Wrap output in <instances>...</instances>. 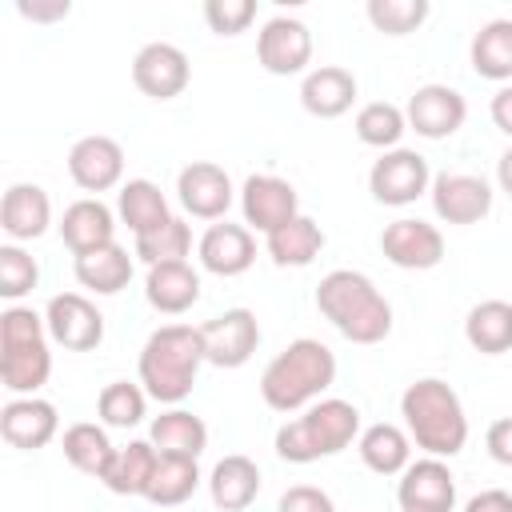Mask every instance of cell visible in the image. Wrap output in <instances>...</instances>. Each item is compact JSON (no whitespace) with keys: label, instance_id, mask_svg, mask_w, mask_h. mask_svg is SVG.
I'll return each mask as SVG.
<instances>
[{"label":"cell","instance_id":"obj_1","mask_svg":"<svg viewBox=\"0 0 512 512\" xmlns=\"http://www.w3.org/2000/svg\"><path fill=\"white\" fill-rule=\"evenodd\" d=\"M316 308L352 344H380L392 332V304L364 272L352 268H332L316 284Z\"/></svg>","mask_w":512,"mask_h":512},{"label":"cell","instance_id":"obj_2","mask_svg":"<svg viewBox=\"0 0 512 512\" xmlns=\"http://www.w3.org/2000/svg\"><path fill=\"white\" fill-rule=\"evenodd\" d=\"M400 416H404L408 440H416V448H424L436 460L456 456L468 444V416L448 380L424 376L408 384L400 396Z\"/></svg>","mask_w":512,"mask_h":512},{"label":"cell","instance_id":"obj_3","mask_svg":"<svg viewBox=\"0 0 512 512\" xmlns=\"http://www.w3.org/2000/svg\"><path fill=\"white\" fill-rule=\"evenodd\" d=\"M336 380V356L328 344L300 336L284 352L272 356V364L260 376V396L276 412H296L312 404L320 392H328Z\"/></svg>","mask_w":512,"mask_h":512},{"label":"cell","instance_id":"obj_4","mask_svg":"<svg viewBox=\"0 0 512 512\" xmlns=\"http://www.w3.org/2000/svg\"><path fill=\"white\" fill-rule=\"evenodd\" d=\"M204 364V340L192 324H164L140 348V384L160 404H180Z\"/></svg>","mask_w":512,"mask_h":512},{"label":"cell","instance_id":"obj_5","mask_svg":"<svg viewBox=\"0 0 512 512\" xmlns=\"http://www.w3.org/2000/svg\"><path fill=\"white\" fill-rule=\"evenodd\" d=\"M360 436V408L348 400H316L304 416L280 424L276 432V456L288 464H312L320 456L344 452Z\"/></svg>","mask_w":512,"mask_h":512},{"label":"cell","instance_id":"obj_6","mask_svg":"<svg viewBox=\"0 0 512 512\" xmlns=\"http://www.w3.org/2000/svg\"><path fill=\"white\" fill-rule=\"evenodd\" d=\"M52 376L48 324L32 308H4L0 316V380L16 396H36Z\"/></svg>","mask_w":512,"mask_h":512},{"label":"cell","instance_id":"obj_7","mask_svg":"<svg viewBox=\"0 0 512 512\" xmlns=\"http://www.w3.org/2000/svg\"><path fill=\"white\" fill-rule=\"evenodd\" d=\"M368 188L380 204H392V208H404L412 204L416 196H424L432 188V172H428V160L412 148H392L384 152L372 172H368Z\"/></svg>","mask_w":512,"mask_h":512},{"label":"cell","instance_id":"obj_8","mask_svg":"<svg viewBox=\"0 0 512 512\" xmlns=\"http://www.w3.org/2000/svg\"><path fill=\"white\" fill-rule=\"evenodd\" d=\"M200 340H204V360L216 368H240L252 360L256 344H260V324L256 312L248 308H228L220 316H212L208 324H200Z\"/></svg>","mask_w":512,"mask_h":512},{"label":"cell","instance_id":"obj_9","mask_svg":"<svg viewBox=\"0 0 512 512\" xmlns=\"http://www.w3.org/2000/svg\"><path fill=\"white\" fill-rule=\"evenodd\" d=\"M44 324H48V336L56 344H64L68 352H92L104 340V316L80 292L52 296L48 308H44Z\"/></svg>","mask_w":512,"mask_h":512},{"label":"cell","instance_id":"obj_10","mask_svg":"<svg viewBox=\"0 0 512 512\" xmlns=\"http://www.w3.org/2000/svg\"><path fill=\"white\" fill-rule=\"evenodd\" d=\"M396 504L404 512H452L456 508V476L444 460L424 456L400 472Z\"/></svg>","mask_w":512,"mask_h":512},{"label":"cell","instance_id":"obj_11","mask_svg":"<svg viewBox=\"0 0 512 512\" xmlns=\"http://www.w3.org/2000/svg\"><path fill=\"white\" fill-rule=\"evenodd\" d=\"M256 56L272 76H296L312 60V32L296 16H272L256 36Z\"/></svg>","mask_w":512,"mask_h":512},{"label":"cell","instance_id":"obj_12","mask_svg":"<svg viewBox=\"0 0 512 512\" xmlns=\"http://www.w3.org/2000/svg\"><path fill=\"white\" fill-rule=\"evenodd\" d=\"M240 208H244V224H252L256 232L272 236L276 228H284L288 220L300 216V196L288 180L280 176H248L244 188H240Z\"/></svg>","mask_w":512,"mask_h":512},{"label":"cell","instance_id":"obj_13","mask_svg":"<svg viewBox=\"0 0 512 512\" xmlns=\"http://www.w3.org/2000/svg\"><path fill=\"white\" fill-rule=\"evenodd\" d=\"M188 80H192L188 56H184L176 44H168V40L144 44V48L136 52V60H132V84H136L144 96H152V100H172V96H180V92L188 88Z\"/></svg>","mask_w":512,"mask_h":512},{"label":"cell","instance_id":"obj_14","mask_svg":"<svg viewBox=\"0 0 512 512\" xmlns=\"http://www.w3.org/2000/svg\"><path fill=\"white\" fill-rule=\"evenodd\" d=\"M464 116H468V104L456 88L448 84H424L408 96V108H404V120L416 136L424 140H444L452 132L464 128Z\"/></svg>","mask_w":512,"mask_h":512},{"label":"cell","instance_id":"obj_15","mask_svg":"<svg viewBox=\"0 0 512 512\" xmlns=\"http://www.w3.org/2000/svg\"><path fill=\"white\" fill-rule=\"evenodd\" d=\"M380 252H384L396 268L424 272V268H436V264L444 260V236H440V228L428 224V220L400 216V220H392V224L380 232Z\"/></svg>","mask_w":512,"mask_h":512},{"label":"cell","instance_id":"obj_16","mask_svg":"<svg viewBox=\"0 0 512 512\" xmlns=\"http://www.w3.org/2000/svg\"><path fill=\"white\" fill-rule=\"evenodd\" d=\"M432 208L444 224H476L492 212V188L472 172H440L432 180Z\"/></svg>","mask_w":512,"mask_h":512},{"label":"cell","instance_id":"obj_17","mask_svg":"<svg viewBox=\"0 0 512 512\" xmlns=\"http://www.w3.org/2000/svg\"><path fill=\"white\" fill-rule=\"evenodd\" d=\"M176 192L180 204L200 220H224V212L232 208V180L212 160H192L188 168H180Z\"/></svg>","mask_w":512,"mask_h":512},{"label":"cell","instance_id":"obj_18","mask_svg":"<svg viewBox=\"0 0 512 512\" xmlns=\"http://www.w3.org/2000/svg\"><path fill=\"white\" fill-rule=\"evenodd\" d=\"M68 176L84 192H108L124 176V148L112 136H84L68 152Z\"/></svg>","mask_w":512,"mask_h":512},{"label":"cell","instance_id":"obj_19","mask_svg":"<svg viewBox=\"0 0 512 512\" xmlns=\"http://www.w3.org/2000/svg\"><path fill=\"white\" fill-rule=\"evenodd\" d=\"M60 428V416L48 400L40 396H16L0 408V436L12 444V448H44Z\"/></svg>","mask_w":512,"mask_h":512},{"label":"cell","instance_id":"obj_20","mask_svg":"<svg viewBox=\"0 0 512 512\" xmlns=\"http://www.w3.org/2000/svg\"><path fill=\"white\" fill-rule=\"evenodd\" d=\"M200 264L212 272V276H240V272H248L252 268V260H256V240H252V232L244 228V224H228V220H220V224H212L204 236H200Z\"/></svg>","mask_w":512,"mask_h":512},{"label":"cell","instance_id":"obj_21","mask_svg":"<svg viewBox=\"0 0 512 512\" xmlns=\"http://www.w3.org/2000/svg\"><path fill=\"white\" fill-rule=\"evenodd\" d=\"M60 236H64V244L72 248V256H88V252H96V248L116 244L112 208L100 204V200H92V196L68 204L64 216H60Z\"/></svg>","mask_w":512,"mask_h":512},{"label":"cell","instance_id":"obj_22","mask_svg":"<svg viewBox=\"0 0 512 512\" xmlns=\"http://www.w3.org/2000/svg\"><path fill=\"white\" fill-rule=\"evenodd\" d=\"M144 296L156 312L164 316H180L200 300V272L188 260H168V264H152L148 280H144Z\"/></svg>","mask_w":512,"mask_h":512},{"label":"cell","instance_id":"obj_23","mask_svg":"<svg viewBox=\"0 0 512 512\" xmlns=\"http://www.w3.org/2000/svg\"><path fill=\"white\" fill-rule=\"evenodd\" d=\"M356 100V76L340 64H320L304 76L300 84V104L304 112L320 116V120H332V116H344Z\"/></svg>","mask_w":512,"mask_h":512},{"label":"cell","instance_id":"obj_24","mask_svg":"<svg viewBox=\"0 0 512 512\" xmlns=\"http://www.w3.org/2000/svg\"><path fill=\"white\" fill-rule=\"evenodd\" d=\"M52 224V200L40 184H12L0 204V228L12 240H36Z\"/></svg>","mask_w":512,"mask_h":512},{"label":"cell","instance_id":"obj_25","mask_svg":"<svg viewBox=\"0 0 512 512\" xmlns=\"http://www.w3.org/2000/svg\"><path fill=\"white\" fill-rule=\"evenodd\" d=\"M208 496L220 512H244L256 496H260V468L256 460L232 452L224 460H216L212 476H208Z\"/></svg>","mask_w":512,"mask_h":512},{"label":"cell","instance_id":"obj_26","mask_svg":"<svg viewBox=\"0 0 512 512\" xmlns=\"http://www.w3.org/2000/svg\"><path fill=\"white\" fill-rule=\"evenodd\" d=\"M152 448L160 456H180V460H200V452L208 448V428L200 416H192L188 408H168L152 420L148 432Z\"/></svg>","mask_w":512,"mask_h":512},{"label":"cell","instance_id":"obj_27","mask_svg":"<svg viewBox=\"0 0 512 512\" xmlns=\"http://www.w3.org/2000/svg\"><path fill=\"white\" fill-rule=\"evenodd\" d=\"M156 460H160V452L152 448V440H128L124 448H116V456L100 480L116 496H144V488L156 472Z\"/></svg>","mask_w":512,"mask_h":512},{"label":"cell","instance_id":"obj_28","mask_svg":"<svg viewBox=\"0 0 512 512\" xmlns=\"http://www.w3.org/2000/svg\"><path fill=\"white\" fill-rule=\"evenodd\" d=\"M116 212H120V220L132 228V236H148V232H156V228H164V224L172 220L168 200H164V192H160L152 180H128V184L120 188Z\"/></svg>","mask_w":512,"mask_h":512},{"label":"cell","instance_id":"obj_29","mask_svg":"<svg viewBox=\"0 0 512 512\" xmlns=\"http://www.w3.org/2000/svg\"><path fill=\"white\" fill-rule=\"evenodd\" d=\"M76 280H80V288H88L96 296H116L132 280V256L120 244H108V248H96L88 256H76Z\"/></svg>","mask_w":512,"mask_h":512},{"label":"cell","instance_id":"obj_30","mask_svg":"<svg viewBox=\"0 0 512 512\" xmlns=\"http://www.w3.org/2000/svg\"><path fill=\"white\" fill-rule=\"evenodd\" d=\"M320 248H324V232H320V224H316L312 216H304V212L268 236V256H272V264H280V268H304V264H312V260L320 256Z\"/></svg>","mask_w":512,"mask_h":512},{"label":"cell","instance_id":"obj_31","mask_svg":"<svg viewBox=\"0 0 512 512\" xmlns=\"http://www.w3.org/2000/svg\"><path fill=\"white\" fill-rule=\"evenodd\" d=\"M356 448H360V460L372 472H380V476H396V472H404L412 464V440L396 424H372V428H364Z\"/></svg>","mask_w":512,"mask_h":512},{"label":"cell","instance_id":"obj_32","mask_svg":"<svg viewBox=\"0 0 512 512\" xmlns=\"http://www.w3.org/2000/svg\"><path fill=\"white\" fill-rule=\"evenodd\" d=\"M464 336L484 356L508 352L512 348V304L508 300H480L464 320Z\"/></svg>","mask_w":512,"mask_h":512},{"label":"cell","instance_id":"obj_33","mask_svg":"<svg viewBox=\"0 0 512 512\" xmlns=\"http://www.w3.org/2000/svg\"><path fill=\"white\" fill-rule=\"evenodd\" d=\"M472 68L484 80H512V20H488L472 36Z\"/></svg>","mask_w":512,"mask_h":512},{"label":"cell","instance_id":"obj_34","mask_svg":"<svg viewBox=\"0 0 512 512\" xmlns=\"http://www.w3.org/2000/svg\"><path fill=\"white\" fill-rule=\"evenodd\" d=\"M64 456H68V464L76 468V472H84V476H104L108 472V464H112V456H116V444L108 440V432L100 428V424H72L68 432H64Z\"/></svg>","mask_w":512,"mask_h":512},{"label":"cell","instance_id":"obj_35","mask_svg":"<svg viewBox=\"0 0 512 512\" xmlns=\"http://www.w3.org/2000/svg\"><path fill=\"white\" fill-rule=\"evenodd\" d=\"M200 484V468L196 460H180V456H160L156 460V472L144 488V500L160 504V508H172V504H184Z\"/></svg>","mask_w":512,"mask_h":512},{"label":"cell","instance_id":"obj_36","mask_svg":"<svg viewBox=\"0 0 512 512\" xmlns=\"http://www.w3.org/2000/svg\"><path fill=\"white\" fill-rule=\"evenodd\" d=\"M404 132H408L404 108H396V104H388V100H372V104H364V108L356 112V136H360L368 148L392 152Z\"/></svg>","mask_w":512,"mask_h":512},{"label":"cell","instance_id":"obj_37","mask_svg":"<svg viewBox=\"0 0 512 512\" xmlns=\"http://www.w3.org/2000/svg\"><path fill=\"white\" fill-rule=\"evenodd\" d=\"M144 408H148V392L140 384H128V380L104 384V392L96 400V412L108 428H136L144 420Z\"/></svg>","mask_w":512,"mask_h":512},{"label":"cell","instance_id":"obj_38","mask_svg":"<svg viewBox=\"0 0 512 512\" xmlns=\"http://www.w3.org/2000/svg\"><path fill=\"white\" fill-rule=\"evenodd\" d=\"M368 20L384 36H408L428 20V0H368Z\"/></svg>","mask_w":512,"mask_h":512},{"label":"cell","instance_id":"obj_39","mask_svg":"<svg viewBox=\"0 0 512 512\" xmlns=\"http://www.w3.org/2000/svg\"><path fill=\"white\" fill-rule=\"evenodd\" d=\"M192 248V232L180 216H172L164 228L148 232V236H136V256L152 268V264H168V260H184Z\"/></svg>","mask_w":512,"mask_h":512},{"label":"cell","instance_id":"obj_40","mask_svg":"<svg viewBox=\"0 0 512 512\" xmlns=\"http://www.w3.org/2000/svg\"><path fill=\"white\" fill-rule=\"evenodd\" d=\"M40 280L36 260L20 248V244H4L0 248V296L4 300H20L24 292H32Z\"/></svg>","mask_w":512,"mask_h":512},{"label":"cell","instance_id":"obj_41","mask_svg":"<svg viewBox=\"0 0 512 512\" xmlns=\"http://www.w3.org/2000/svg\"><path fill=\"white\" fill-rule=\"evenodd\" d=\"M204 20L216 36H240L256 20V4L252 0H208Z\"/></svg>","mask_w":512,"mask_h":512},{"label":"cell","instance_id":"obj_42","mask_svg":"<svg viewBox=\"0 0 512 512\" xmlns=\"http://www.w3.org/2000/svg\"><path fill=\"white\" fill-rule=\"evenodd\" d=\"M276 512H336V504H332L328 492H320V488H312V484H296V488H288V492L280 496Z\"/></svg>","mask_w":512,"mask_h":512},{"label":"cell","instance_id":"obj_43","mask_svg":"<svg viewBox=\"0 0 512 512\" xmlns=\"http://www.w3.org/2000/svg\"><path fill=\"white\" fill-rule=\"evenodd\" d=\"M484 444H488V456H492L496 464L512 468V416H500V420H492V424H488V436H484Z\"/></svg>","mask_w":512,"mask_h":512},{"label":"cell","instance_id":"obj_44","mask_svg":"<svg viewBox=\"0 0 512 512\" xmlns=\"http://www.w3.org/2000/svg\"><path fill=\"white\" fill-rule=\"evenodd\" d=\"M464 512H512V492H504V488H484V492H476V496L464 504Z\"/></svg>","mask_w":512,"mask_h":512},{"label":"cell","instance_id":"obj_45","mask_svg":"<svg viewBox=\"0 0 512 512\" xmlns=\"http://www.w3.org/2000/svg\"><path fill=\"white\" fill-rule=\"evenodd\" d=\"M488 112H492V124H496L504 136H512V84H504V88L492 96Z\"/></svg>","mask_w":512,"mask_h":512},{"label":"cell","instance_id":"obj_46","mask_svg":"<svg viewBox=\"0 0 512 512\" xmlns=\"http://www.w3.org/2000/svg\"><path fill=\"white\" fill-rule=\"evenodd\" d=\"M20 8V16H28V20H60V16H68V0H56V4H16Z\"/></svg>","mask_w":512,"mask_h":512},{"label":"cell","instance_id":"obj_47","mask_svg":"<svg viewBox=\"0 0 512 512\" xmlns=\"http://www.w3.org/2000/svg\"><path fill=\"white\" fill-rule=\"evenodd\" d=\"M496 180H500V188L512 196V148H508V152L496 160Z\"/></svg>","mask_w":512,"mask_h":512}]
</instances>
